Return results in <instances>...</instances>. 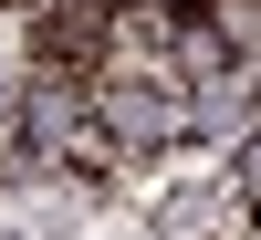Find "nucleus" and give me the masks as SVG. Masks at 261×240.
Masks as SVG:
<instances>
[{"label":"nucleus","mask_w":261,"mask_h":240,"mask_svg":"<svg viewBox=\"0 0 261 240\" xmlns=\"http://www.w3.org/2000/svg\"><path fill=\"white\" fill-rule=\"evenodd\" d=\"M230 178H241V188H251V209H261V136L241 146V167H230Z\"/></svg>","instance_id":"obj_1"}]
</instances>
